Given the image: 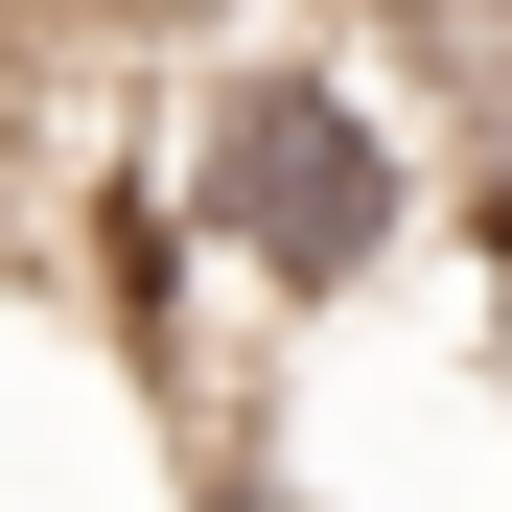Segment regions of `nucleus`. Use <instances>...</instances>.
Instances as JSON below:
<instances>
[{
	"label": "nucleus",
	"mask_w": 512,
	"mask_h": 512,
	"mask_svg": "<svg viewBox=\"0 0 512 512\" xmlns=\"http://www.w3.org/2000/svg\"><path fill=\"white\" fill-rule=\"evenodd\" d=\"M187 512H303V466H280V443H210V466H187Z\"/></svg>",
	"instance_id": "2"
},
{
	"label": "nucleus",
	"mask_w": 512,
	"mask_h": 512,
	"mask_svg": "<svg viewBox=\"0 0 512 512\" xmlns=\"http://www.w3.org/2000/svg\"><path fill=\"white\" fill-rule=\"evenodd\" d=\"M140 187L187 210V256L256 280V303H373L396 233H419V140H396V94L350 47H210L187 94H163Z\"/></svg>",
	"instance_id": "1"
}]
</instances>
